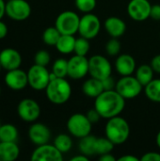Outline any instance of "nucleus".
I'll list each match as a JSON object with an SVG mask.
<instances>
[{
  "instance_id": "obj_35",
  "label": "nucleus",
  "mask_w": 160,
  "mask_h": 161,
  "mask_svg": "<svg viewBox=\"0 0 160 161\" xmlns=\"http://www.w3.org/2000/svg\"><path fill=\"white\" fill-rule=\"evenodd\" d=\"M102 83H103V87H104V90H105V91L115 90L116 82H115V80L113 79V77H112L111 75H109V76H108L107 78L103 79V80H102Z\"/></svg>"
},
{
  "instance_id": "obj_46",
  "label": "nucleus",
  "mask_w": 160,
  "mask_h": 161,
  "mask_svg": "<svg viewBox=\"0 0 160 161\" xmlns=\"http://www.w3.org/2000/svg\"><path fill=\"white\" fill-rule=\"evenodd\" d=\"M1 69H3V68H2V65H1V62H0V72H1Z\"/></svg>"
},
{
  "instance_id": "obj_33",
  "label": "nucleus",
  "mask_w": 160,
  "mask_h": 161,
  "mask_svg": "<svg viewBox=\"0 0 160 161\" xmlns=\"http://www.w3.org/2000/svg\"><path fill=\"white\" fill-rule=\"evenodd\" d=\"M121 51V42H119L118 38L110 39L106 44V52L109 56H117Z\"/></svg>"
},
{
  "instance_id": "obj_11",
  "label": "nucleus",
  "mask_w": 160,
  "mask_h": 161,
  "mask_svg": "<svg viewBox=\"0 0 160 161\" xmlns=\"http://www.w3.org/2000/svg\"><path fill=\"white\" fill-rule=\"evenodd\" d=\"M18 116L25 122L32 123L35 122L41 114L40 105L33 99L25 98L23 99L17 107Z\"/></svg>"
},
{
  "instance_id": "obj_12",
  "label": "nucleus",
  "mask_w": 160,
  "mask_h": 161,
  "mask_svg": "<svg viewBox=\"0 0 160 161\" xmlns=\"http://www.w3.org/2000/svg\"><path fill=\"white\" fill-rule=\"evenodd\" d=\"M89 74V59L86 56L75 55L68 60V76L72 79H81Z\"/></svg>"
},
{
  "instance_id": "obj_14",
  "label": "nucleus",
  "mask_w": 160,
  "mask_h": 161,
  "mask_svg": "<svg viewBox=\"0 0 160 161\" xmlns=\"http://www.w3.org/2000/svg\"><path fill=\"white\" fill-rule=\"evenodd\" d=\"M62 153L55 146L48 143L39 145L31 155L32 161H62Z\"/></svg>"
},
{
  "instance_id": "obj_29",
  "label": "nucleus",
  "mask_w": 160,
  "mask_h": 161,
  "mask_svg": "<svg viewBox=\"0 0 160 161\" xmlns=\"http://www.w3.org/2000/svg\"><path fill=\"white\" fill-rule=\"evenodd\" d=\"M60 32L58 30L56 26H50L47 27L43 33H42V41L45 44L47 45H56L59 37H60Z\"/></svg>"
},
{
  "instance_id": "obj_23",
  "label": "nucleus",
  "mask_w": 160,
  "mask_h": 161,
  "mask_svg": "<svg viewBox=\"0 0 160 161\" xmlns=\"http://www.w3.org/2000/svg\"><path fill=\"white\" fill-rule=\"evenodd\" d=\"M96 137L91 136V134L81 138L79 142V151L81 154L87 156V157H91L96 155L95 154V144H96Z\"/></svg>"
},
{
  "instance_id": "obj_4",
  "label": "nucleus",
  "mask_w": 160,
  "mask_h": 161,
  "mask_svg": "<svg viewBox=\"0 0 160 161\" xmlns=\"http://www.w3.org/2000/svg\"><path fill=\"white\" fill-rule=\"evenodd\" d=\"M92 124L88 119L87 115L82 113L73 114L67 122V129L71 135L81 139L91 134Z\"/></svg>"
},
{
  "instance_id": "obj_47",
  "label": "nucleus",
  "mask_w": 160,
  "mask_h": 161,
  "mask_svg": "<svg viewBox=\"0 0 160 161\" xmlns=\"http://www.w3.org/2000/svg\"><path fill=\"white\" fill-rule=\"evenodd\" d=\"M0 94H1V89H0Z\"/></svg>"
},
{
  "instance_id": "obj_39",
  "label": "nucleus",
  "mask_w": 160,
  "mask_h": 161,
  "mask_svg": "<svg viewBox=\"0 0 160 161\" xmlns=\"http://www.w3.org/2000/svg\"><path fill=\"white\" fill-rule=\"evenodd\" d=\"M150 65L152 66L154 72L160 74V54L159 55L155 56V57L152 58Z\"/></svg>"
},
{
  "instance_id": "obj_25",
  "label": "nucleus",
  "mask_w": 160,
  "mask_h": 161,
  "mask_svg": "<svg viewBox=\"0 0 160 161\" xmlns=\"http://www.w3.org/2000/svg\"><path fill=\"white\" fill-rule=\"evenodd\" d=\"M145 94L149 100L160 103V79H153L145 87Z\"/></svg>"
},
{
  "instance_id": "obj_21",
  "label": "nucleus",
  "mask_w": 160,
  "mask_h": 161,
  "mask_svg": "<svg viewBox=\"0 0 160 161\" xmlns=\"http://www.w3.org/2000/svg\"><path fill=\"white\" fill-rule=\"evenodd\" d=\"M82 91H83L85 95H87L89 97H91V98H96L105 90H104V87H103L102 80L91 77V78L87 79L83 83Z\"/></svg>"
},
{
  "instance_id": "obj_48",
  "label": "nucleus",
  "mask_w": 160,
  "mask_h": 161,
  "mask_svg": "<svg viewBox=\"0 0 160 161\" xmlns=\"http://www.w3.org/2000/svg\"><path fill=\"white\" fill-rule=\"evenodd\" d=\"M1 125H1V124H0V127H1Z\"/></svg>"
},
{
  "instance_id": "obj_28",
  "label": "nucleus",
  "mask_w": 160,
  "mask_h": 161,
  "mask_svg": "<svg viewBox=\"0 0 160 161\" xmlns=\"http://www.w3.org/2000/svg\"><path fill=\"white\" fill-rule=\"evenodd\" d=\"M54 145L63 154L71 150L73 146V141L70 136L66 134H59L55 138Z\"/></svg>"
},
{
  "instance_id": "obj_9",
  "label": "nucleus",
  "mask_w": 160,
  "mask_h": 161,
  "mask_svg": "<svg viewBox=\"0 0 160 161\" xmlns=\"http://www.w3.org/2000/svg\"><path fill=\"white\" fill-rule=\"evenodd\" d=\"M100 29L101 22L95 14L89 12L85 13L80 18L78 33L81 37H84L88 40H91L99 34Z\"/></svg>"
},
{
  "instance_id": "obj_19",
  "label": "nucleus",
  "mask_w": 160,
  "mask_h": 161,
  "mask_svg": "<svg viewBox=\"0 0 160 161\" xmlns=\"http://www.w3.org/2000/svg\"><path fill=\"white\" fill-rule=\"evenodd\" d=\"M105 28L112 38H120L126 30L125 23L119 17L111 16L105 21Z\"/></svg>"
},
{
  "instance_id": "obj_5",
  "label": "nucleus",
  "mask_w": 160,
  "mask_h": 161,
  "mask_svg": "<svg viewBox=\"0 0 160 161\" xmlns=\"http://www.w3.org/2000/svg\"><path fill=\"white\" fill-rule=\"evenodd\" d=\"M80 17L71 10H65L61 12L56 19L55 26L60 32L65 35H74L78 32Z\"/></svg>"
},
{
  "instance_id": "obj_17",
  "label": "nucleus",
  "mask_w": 160,
  "mask_h": 161,
  "mask_svg": "<svg viewBox=\"0 0 160 161\" xmlns=\"http://www.w3.org/2000/svg\"><path fill=\"white\" fill-rule=\"evenodd\" d=\"M28 137L30 141L36 145H42L48 143L51 138L50 129L43 124H33L28 130Z\"/></svg>"
},
{
  "instance_id": "obj_3",
  "label": "nucleus",
  "mask_w": 160,
  "mask_h": 161,
  "mask_svg": "<svg viewBox=\"0 0 160 161\" xmlns=\"http://www.w3.org/2000/svg\"><path fill=\"white\" fill-rule=\"evenodd\" d=\"M48 100L55 105L65 104L71 97L72 88L70 83L61 77L51 80L45 89Z\"/></svg>"
},
{
  "instance_id": "obj_44",
  "label": "nucleus",
  "mask_w": 160,
  "mask_h": 161,
  "mask_svg": "<svg viewBox=\"0 0 160 161\" xmlns=\"http://www.w3.org/2000/svg\"><path fill=\"white\" fill-rule=\"evenodd\" d=\"M6 13V3L4 0H0V20L3 18V16Z\"/></svg>"
},
{
  "instance_id": "obj_45",
  "label": "nucleus",
  "mask_w": 160,
  "mask_h": 161,
  "mask_svg": "<svg viewBox=\"0 0 160 161\" xmlns=\"http://www.w3.org/2000/svg\"><path fill=\"white\" fill-rule=\"evenodd\" d=\"M156 141H157V146L160 148V131L157 133V136Z\"/></svg>"
},
{
  "instance_id": "obj_42",
  "label": "nucleus",
  "mask_w": 160,
  "mask_h": 161,
  "mask_svg": "<svg viewBox=\"0 0 160 161\" xmlns=\"http://www.w3.org/2000/svg\"><path fill=\"white\" fill-rule=\"evenodd\" d=\"M118 161H139L141 159H139L137 157H134V156H131V155H125V156H123L121 158H119Z\"/></svg>"
},
{
  "instance_id": "obj_13",
  "label": "nucleus",
  "mask_w": 160,
  "mask_h": 161,
  "mask_svg": "<svg viewBox=\"0 0 160 161\" xmlns=\"http://www.w3.org/2000/svg\"><path fill=\"white\" fill-rule=\"evenodd\" d=\"M152 5L148 0H131L127 6V13L137 22H142L150 18Z\"/></svg>"
},
{
  "instance_id": "obj_26",
  "label": "nucleus",
  "mask_w": 160,
  "mask_h": 161,
  "mask_svg": "<svg viewBox=\"0 0 160 161\" xmlns=\"http://www.w3.org/2000/svg\"><path fill=\"white\" fill-rule=\"evenodd\" d=\"M18 138L17 128L10 124H6L0 127V142H16Z\"/></svg>"
},
{
  "instance_id": "obj_20",
  "label": "nucleus",
  "mask_w": 160,
  "mask_h": 161,
  "mask_svg": "<svg viewBox=\"0 0 160 161\" xmlns=\"http://www.w3.org/2000/svg\"><path fill=\"white\" fill-rule=\"evenodd\" d=\"M20 149L15 142H0V161H13L18 158Z\"/></svg>"
},
{
  "instance_id": "obj_24",
  "label": "nucleus",
  "mask_w": 160,
  "mask_h": 161,
  "mask_svg": "<svg viewBox=\"0 0 160 161\" xmlns=\"http://www.w3.org/2000/svg\"><path fill=\"white\" fill-rule=\"evenodd\" d=\"M136 78L140 81V83L145 87L149 82L154 79V70L151 65L143 64L141 65L136 72Z\"/></svg>"
},
{
  "instance_id": "obj_10",
  "label": "nucleus",
  "mask_w": 160,
  "mask_h": 161,
  "mask_svg": "<svg viewBox=\"0 0 160 161\" xmlns=\"http://www.w3.org/2000/svg\"><path fill=\"white\" fill-rule=\"evenodd\" d=\"M6 14L14 21H25L31 14V7L25 0H8Z\"/></svg>"
},
{
  "instance_id": "obj_30",
  "label": "nucleus",
  "mask_w": 160,
  "mask_h": 161,
  "mask_svg": "<svg viewBox=\"0 0 160 161\" xmlns=\"http://www.w3.org/2000/svg\"><path fill=\"white\" fill-rule=\"evenodd\" d=\"M52 72L57 75V77L65 78L68 75V60L64 58L57 59L53 64Z\"/></svg>"
},
{
  "instance_id": "obj_6",
  "label": "nucleus",
  "mask_w": 160,
  "mask_h": 161,
  "mask_svg": "<svg viewBox=\"0 0 160 161\" xmlns=\"http://www.w3.org/2000/svg\"><path fill=\"white\" fill-rule=\"evenodd\" d=\"M142 88L143 86L136 78V76L133 77L131 75H125L116 82L115 90L124 99H133L141 94Z\"/></svg>"
},
{
  "instance_id": "obj_22",
  "label": "nucleus",
  "mask_w": 160,
  "mask_h": 161,
  "mask_svg": "<svg viewBox=\"0 0 160 161\" xmlns=\"http://www.w3.org/2000/svg\"><path fill=\"white\" fill-rule=\"evenodd\" d=\"M75 38L74 35H65L61 34L57 44L55 45L58 51L61 54H70L74 50Z\"/></svg>"
},
{
  "instance_id": "obj_18",
  "label": "nucleus",
  "mask_w": 160,
  "mask_h": 161,
  "mask_svg": "<svg viewBox=\"0 0 160 161\" xmlns=\"http://www.w3.org/2000/svg\"><path fill=\"white\" fill-rule=\"evenodd\" d=\"M115 68L122 76L131 75L136 70V60L129 54H122L116 58Z\"/></svg>"
},
{
  "instance_id": "obj_37",
  "label": "nucleus",
  "mask_w": 160,
  "mask_h": 161,
  "mask_svg": "<svg viewBox=\"0 0 160 161\" xmlns=\"http://www.w3.org/2000/svg\"><path fill=\"white\" fill-rule=\"evenodd\" d=\"M87 117H88V119L90 120V122H91V124H96V123L102 118L101 115L99 114V112H98L95 108L89 110L88 113H87Z\"/></svg>"
},
{
  "instance_id": "obj_32",
  "label": "nucleus",
  "mask_w": 160,
  "mask_h": 161,
  "mask_svg": "<svg viewBox=\"0 0 160 161\" xmlns=\"http://www.w3.org/2000/svg\"><path fill=\"white\" fill-rule=\"evenodd\" d=\"M75 7L84 13L91 12L96 7V0H75Z\"/></svg>"
},
{
  "instance_id": "obj_40",
  "label": "nucleus",
  "mask_w": 160,
  "mask_h": 161,
  "mask_svg": "<svg viewBox=\"0 0 160 161\" xmlns=\"http://www.w3.org/2000/svg\"><path fill=\"white\" fill-rule=\"evenodd\" d=\"M8 34V26L7 25L0 20V40L4 39Z\"/></svg>"
},
{
  "instance_id": "obj_1",
  "label": "nucleus",
  "mask_w": 160,
  "mask_h": 161,
  "mask_svg": "<svg viewBox=\"0 0 160 161\" xmlns=\"http://www.w3.org/2000/svg\"><path fill=\"white\" fill-rule=\"evenodd\" d=\"M125 107V99L116 91H104L95 98L94 108L102 118L110 119L119 116Z\"/></svg>"
},
{
  "instance_id": "obj_38",
  "label": "nucleus",
  "mask_w": 160,
  "mask_h": 161,
  "mask_svg": "<svg viewBox=\"0 0 160 161\" xmlns=\"http://www.w3.org/2000/svg\"><path fill=\"white\" fill-rule=\"evenodd\" d=\"M150 18L156 20V21H160V5H153L151 8V12H150Z\"/></svg>"
},
{
  "instance_id": "obj_27",
  "label": "nucleus",
  "mask_w": 160,
  "mask_h": 161,
  "mask_svg": "<svg viewBox=\"0 0 160 161\" xmlns=\"http://www.w3.org/2000/svg\"><path fill=\"white\" fill-rule=\"evenodd\" d=\"M114 145L115 144L107 137L106 138H97L96 144H95V154L98 156H101V155L111 153L114 148Z\"/></svg>"
},
{
  "instance_id": "obj_43",
  "label": "nucleus",
  "mask_w": 160,
  "mask_h": 161,
  "mask_svg": "<svg viewBox=\"0 0 160 161\" xmlns=\"http://www.w3.org/2000/svg\"><path fill=\"white\" fill-rule=\"evenodd\" d=\"M89 160V157L83 155V154H80L78 156H75L73 158H71V161H88Z\"/></svg>"
},
{
  "instance_id": "obj_7",
  "label": "nucleus",
  "mask_w": 160,
  "mask_h": 161,
  "mask_svg": "<svg viewBox=\"0 0 160 161\" xmlns=\"http://www.w3.org/2000/svg\"><path fill=\"white\" fill-rule=\"evenodd\" d=\"M28 85L36 91L45 90L50 82V73L45 66H41L38 64L32 65L28 72Z\"/></svg>"
},
{
  "instance_id": "obj_31",
  "label": "nucleus",
  "mask_w": 160,
  "mask_h": 161,
  "mask_svg": "<svg viewBox=\"0 0 160 161\" xmlns=\"http://www.w3.org/2000/svg\"><path fill=\"white\" fill-rule=\"evenodd\" d=\"M90 47H91V44H90L89 40L84 37H80L75 40L74 52L75 53V55L86 56L90 51Z\"/></svg>"
},
{
  "instance_id": "obj_15",
  "label": "nucleus",
  "mask_w": 160,
  "mask_h": 161,
  "mask_svg": "<svg viewBox=\"0 0 160 161\" xmlns=\"http://www.w3.org/2000/svg\"><path fill=\"white\" fill-rule=\"evenodd\" d=\"M5 83L13 91H21L28 85L27 73L20 68L8 71L5 75Z\"/></svg>"
},
{
  "instance_id": "obj_8",
  "label": "nucleus",
  "mask_w": 160,
  "mask_h": 161,
  "mask_svg": "<svg viewBox=\"0 0 160 161\" xmlns=\"http://www.w3.org/2000/svg\"><path fill=\"white\" fill-rule=\"evenodd\" d=\"M112 66L109 60L102 55H94L89 59V74L91 77L103 80L111 75Z\"/></svg>"
},
{
  "instance_id": "obj_34",
  "label": "nucleus",
  "mask_w": 160,
  "mask_h": 161,
  "mask_svg": "<svg viewBox=\"0 0 160 161\" xmlns=\"http://www.w3.org/2000/svg\"><path fill=\"white\" fill-rule=\"evenodd\" d=\"M51 60V57L50 54L45 51V50H40L36 53L35 57H34V61L35 64L41 65V66H47L49 64Z\"/></svg>"
},
{
  "instance_id": "obj_2",
  "label": "nucleus",
  "mask_w": 160,
  "mask_h": 161,
  "mask_svg": "<svg viewBox=\"0 0 160 161\" xmlns=\"http://www.w3.org/2000/svg\"><path fill=\"white\" fill-rule=\"evenodd\" d=\"M106 137L115 145L124 143L130 135V126L127 121L120 116L108 119L105 128Z\"/></svg>"
},
{
  "instance_id": "obj_41",
  "label": "nucleus",
  "mask_w": 160,
  "mask_h": 161,
  "mask_svg": "<svg viewBox=\"0 0 160 161\" xmlns=\"http://www.w3.org/2000/svg\"><path fill=\"white\" fill-rule=\"evenodd\" d=\"M99 160L100 161H116L117 159L115 158L114 156H112L110 153L108 154H105V155H101L99 157Z\"/></svg>"
},
{
  "instance_id": "obj_36",
  "label": "nucleus",
  "mask_w": 160,
  "mask_h": 161,
  "mask_svg": "<svg viewBox=\"0 0 160 161\" xmlns=\"http://www.w3.org/2000/svg\"><path fill=\"white\" fill-rule=\"evenodd\" d=\"M140 159L141 161H160V154L157 152H149L144 154Z\"/></svg>"
},
{
  "instance_id": "obj_16",
  "label": "nucleus",
  "mask_w": 160,
  "mask_h": 161,
  "mask_svg": "<svg viewBox=\"0 0 160 161\" xmlns=\"http://www.w3.org/2000/svg\"><path fill=\"white\" fill-rule=\"evenodd\" d=\"M0 62L7 71L18 69L22 64V56L16 49L5 48L0 52Z\"/></svg>"
}]
</instances>
